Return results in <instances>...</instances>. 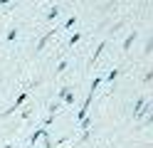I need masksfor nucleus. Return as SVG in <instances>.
<instances>
[]
</instances>
